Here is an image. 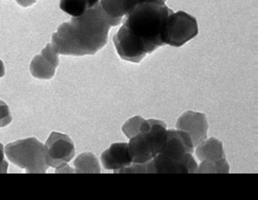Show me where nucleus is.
Listing matches in <instances>:
<instances>
[{"mask_svg": "<svg viewBox=\"0 0 258 200\" xmlns=\"http://www.w3.org/2000/svg\"><path fill=\"white\" fill-rule=\"evenodd\" d=\"M173 12L165 3L136 6L125 16L113 41L121 59L138 63L157 48L164 45L162 34L165 21Z\"/></svg>", "mask_w": 258, "mask_h": 200, "instance_id": "nucleus-1", "label": "nucleus"}, {"mask_svg": "<svg viewBox=\"0 0 258 200\" xmlns=\"http://www.w3.org/2000/svg\"><path fill=\"white\" fill-rule=\"evenodd\" d=\"M110 26L99 4L79 17L58 27L52 36V47L59 54L94 55L108 41Z\"/></svg>", "mask_w": 258, "mask_h": 200, "instance_id": "nucleus-2", "label": "nucleus"}, {"mask_svg": "<svg viewBox=\"0 0 258 200\" xmlns=\"http://www.w3.org/2000/svg\"><path fill=\"white\" fill-rule=\"evenodd\" d=\"M194 145L188 133L168 130V140L164 150L153 159L154 174H194L198 165L192 154Z\"/></svg>", "mask_w": 258, "mask_h": 200, "instance_id": "nucleus-3", "label": "nucleus"}, {"mask_svg": "<svg viewBox=\"0 0 258 200\" xmlns=\"http://www.w3.org/2000/svg\"><path fill=\"white\" fill-rule=\"evenodd\" d=\"M6 155L10 161L30 174H45L49 166L45 162L43 144L35 138L9 143Z\"/></svg>", "mask_w": 258, "mask_h": 200, "instance_id": "nucleus-4", "label": "nucleus"}, {"mask_svg": "<svg viewBox=\"0 0 258 200\" xmlns=\"http://www.w3.org/2000/svg\"><path fill=\"white\" fill-rule=\"evenodd\" d=\"M198 33V23L194 16L184 11L172 12L166 19L163 30V42L164 45L180 47L195 38Z\"/></svg>", "mask_w": 258, "mask_h": 200, "instance_id": "nucleus-5", "label": "nucleus"}, {"mask_svg": "<svg viewBox=\"0 0 258 200\" xmlns=\"http://www.w3.org/2000/svg\"><path fill=\"white\" fill-rule=\"evenodd\" d=\"M45 162L49 167H56L70 162L75 157V148L69 136L62 133H51L45 146Z\"/></svg>", "mask_w": 258, "mask_h": 200, "instance_id": "nucleus-6", "label": "nucleus"}, {"mask_svg": "<svg viewBox=\"0 0 258 200\" xmlns=\"http://www.w3.org/2000/svg\"><path fill=\"white\" fill-rule=\"evenodd\" d=\"M176 127L191 136L194 147L208 139V123L204 113L185 112L178 119Z\"/></svg>", "mask_w": 258, "mask_h": 200, "instance_id": "nucleus-7", "label": "nucleus"}, {"mask_svg": "<svg viewBox=\"0 0 258 200\" xmlns=\"http://www.w3.org/2000/svg\"><path fill=\"white\" fill-rule=\"evenodd\" d=\"M59 63V53L49 43L42 49L40 55L33 58L30 71L36 79L48 80L54 76Z\"/></svg>", "mask_w": 258, "mask_h": 200, "instance_id": "nucleus-8", "label": "nucleus"}, {"mask_svg": "<svg viewBox=\"0 0 258 200\" xmlns=\"http://www.w3.org/2000/svg\"><path fill=\"white\" fill-rule=\"evenodd\" d=\"M101 162L105 169L113 170L114 172L129 167L133 164V158L129 153L128 144L113 143L102 153Z\"/></svg>", "mask_w": 258, "mask_h": 200, "instance_id": "nucleus-9", "label": "nucleus"}, {"mask_svg": "<svg viewBox=\"0 0 258 200\" xmlns=\"http://www.w3.org/2000/svg\"><path fill=\"white\" fill-rule=\"evenodd\" d=\"M128 150L134 164H144L155 157L148 131L139 133L131 138L128 143Z\"/></svg>", "mask_w": 258, "mask_h": 200, "instance_id": "nucleus-10", "label": "nucleus"}, {"mask_svg": "<svg viewBox=\"0 0 258 200\" xmlns=\"http://www.w3.org/2000/svg\"><path fill=\"white\" fill-rule=\"evenodd\" d=\"M196 154L201 161L203 160H216L225 158L222 143L215 138L205 140L197 145Z\"/></svg>", "mask_w": 258, "mask_h": 200, "instance_id": "nucleus-11", "label": "nucleus"}, {"mask_svg": "<svg viewBox=\"0 0 258 200\" xmlns=\"http://www.w3.org/2000/svg\"><path fill=\"white\" fill-rule=\"evenodd\" d=\"M99 5L111 27L120 25L127 14L125 0H100Z\"/></svg>", "mask_w": 258, "mask_h": 200, "instance_id": "nucleus-12", "label": "nucleus"}, {"mask_svg": "<svg viewBox=\"0 0 258 200\" xmlns=\"http://www.w3.org/2000/svg\"><path fill=\"white\" fill-rule=\"evenodd\" d=\"M100 0H60L59 8L72 18L79 17L97 5Z\"/></svg>", "mask_w": 258, "mask_h": 200, "instance_id": "nucleus-13", "label": "nucleus"}, {"mask_svg": "<svg viewBox=\"0 0 258 200\" xmlns=\"http://www.w3.org/2000/svg\"><path fill=\"white\" fill-rule=\"evenodd\" d=\"M75 173H100V166L93 153H85L76 158L74 162Z\"/></svg>", "mask_w": 258, "mask_h": 200, "instance_id": "nucleus-14", "label": "nucleus"}, {"mask_svg": "<svg viewBox=\"0 0 258 200\" xmlns=\"http://www.w3.org/2000/svg\"><path fill=\"white\" fill-rule=\"evenodd\" d=\"M197 173H229V165L226 160L212 161V160H203L201 165L197 169Z\"/></svg>", "mask_w": 258, "mask_h": 200, "instance_id": "nucleus-15", "label": "nucleus"}, {"mask_svg": "<svg viewBox=\"0 0 258 200\" xmlns=\"http://www.w3.org/2000/svg\"><path fill=\"white\" fill-rule=\"evenodd\" d=\"M144 121L145 120L140 116L132 117L123 125V132L130 140L131 138L134 137L136 135L141 132Z\"/></svg>", "mask_w": 258, "mask_h": 200, "instance_id": "nucleus-16", "label": "nucleus"}, {"mask_svg": "<svg viewBox=\"0 0 258 200\" xmlns=\"http://www.w3.org/2000/svg\"><path fill=\"white\" fill-rule=\"evenodd\" d=\"M12 121V116L9 106L7 103L0 100V127H6Z\"/></svg>", "mask_w": 258, "mask_h": 200, "instance_id": "nucleus-17", "label": "nucleus"}, {"mask_svg": "<svg viewBox=\"0 0 258 200\" xmlns=\"http://www.w3.org/2000/svg\"><path fill=\"white\" fill-rule=\"evenodd\" d=\"M161 1V2H166V0H125V7L127 14L131 12L136 6L140 4H148V3H154ZM126 14V15H127Z\"/></svg>", "mask_w": 258, "mask_h": 200, "instance_id": "nucleus-18", "label": "nucleus"}, {"mask_svg": "<svg viewBox=\"0 0 258 200\" xmlns=\"http://www.w3.org/2000/svg\"><path fill=\"white\" fill-rule=\"evenodd\" d=\"M8 166L4 155V145L0 143V174H7Z\"/></svg>", "mask_w": 258, "mask_h": 200, "instance_id": "nucleus-19", "label": "nucleus"}, {"mask_svg": "<svg viewBox=\"0 0 258 200\" xmlns=\"http://www.w3.org/2000/svg\"><path fill=\"white\" fill-rule=\"evenodd\" d=\"M56 173H74L75 171L72 170V167H69L68 164H63L62 165L56 167V171H55Z\"/></svg>", "mask_w": 258, "mask_h": 200, "instance_id": "nucleus-20", "label": "nucleus"}, {"mask_svg": "<svg viewBox=\"0 0 258 200\" xmlns=\"http://www.w3.org/2000/svg\"><path fill=\"white\" fill-rule=\"evenodd\" d=\"M15 1L21 7H28L35 4L37 0H15Z\"/></svg>", "mask_w": 258, "mask_h": 200, "instance_id": "nucleus-21", "label": "nucleus"}, {"mask_svg": "<svg viewBox=\"0 0 258 200\" xmlns=\"http://www.w3.org/2000/svg\"><path fill=\"white\" fill-rule=\"evenodd\" d=\"M5 75V66L4 62L0 59V79Z\"/></svg>", "mask_w": 258, "mask_h": 200, "instance_id": "nucleus-22", "label": "nucleus"}]
</instances>
